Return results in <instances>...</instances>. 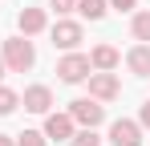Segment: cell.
Segmentation results:
<instances>
[{
  "instance_id": "cell-16",
  "label": "cell",
  "mask_w": 150,
  "mask_h": 146,
  "mask_svg": "<svg viewBox=\"0 0 150 146\" xmlns=\"http://www.w3.org/2000/svg\"><path fill=\"white\" fill-rule=\"evenodd\" d=\"M101 138L98 134H93V130H81V134H73V138H69V146H98Z\"/></svg>"
},
{
  "instance_id": "cell-19",
  "label": "cell",
  "mask_w": 150,
  "mask_h": 146,
  "mask_svg": "<svg viewBox=\"0 0 150 146\" xmlns=\"http://www.w3.org/2000/svg\"><path fill=\"white\" fill-rule=\"evenodd\" d=\"M142 126H150V101L142 106Z\"/></svg>"
},
{
  "instance_id": "cell-2",
  "label": "cell",
  "mask_w": 150,
  "mask_h": 146,
  "mask_svg": "<svg viewBox=\"0 0 150 146\" xmlns=\"http://www.w3.org/2000/svg\"><path fill=\"white\" fill-rule=\"evenodd\" d=\"M69 118L81 122L85 130H98L101 118H105V106H101V101H93V97H77L73 106H69Z\"/></svg>"
},
{
  "instance_id": "cell-20",
  "label": "cell",
  "mask_w": 150,
  "mask_h": 146,
  "mask_svg": "<svg viewBox=\"0 0 150 146\" xmlns=\"http://www.w3.org/2000/svg\"><path fill=\"white\" fill-rule=\"evenodd\" d=\"M0 146H16V142H12V138H8V134H0Z\"/></svg>"
},
{
  "instance_id": "cell-10",
  "label": "cell",
  "mask_w": 150,
  "mask_h": 146,
  "mask_svg": "<svg viewBox=\"0 0 150 146\" xmlns=\"http://www.w3.org/2000/svg\"><path fill=\"white\" fill-rule=\"evenodd\" d=\"M16 24H21V33H25V37H37V33H41L49 21H45V8H21Z\"/></svg>"
},
{
  "instance_id": "cell-4",
  "label": "cell",
  "mask_w": 150,
  "mask_h": 146,
  "mask_svg": "<svg viewBox=\"0 0 150 146\" xmlns=\"http://www.w3.org/2000/svg\"><path fill=\"white\" fill-rule=\"evenodd\" d=\"M118 94H122V85L114 73H89V97L93 101H114Z\"/></svg>"
},
{
  "instance_id": "cell-14",
  "label": "cell",
  "mask_w": 150,
  "mask_h": 146,
  "mask_svg": "<svg viewBox=\"0 0 150 146\" xmlns=\"http://www.w3.org/2000/svg\"><path fill=\"white\" fill-rule=\"evenodd\" d=\"M16 106H21V94H12V89H4V85H0V118H4V114H12Z\"/></svg>"
},
{
  "instance_id": "cell-18",
  "label": "cell",
  "mask_w": 150,
  "mask_h": 146,
  "mask_svg": "<svg viewBox=\"0 0 150 146\" xmlns=\"http://www.w3.org/2000/svg\"><path fill=\"white\" fill-rule=\"evenodd\" d=\"M134 4L138 0H110V8H118V12H134Z\"/></svg>"
},
{
  "instance_id": "cell-9",
  "label": "cell",
  "mask_w": 150,
  "mask_h": 146,
  "mask_svg": "<svg viewBox=\"0 0 150 146\" xmlns=\"http://www.w3.org/2000/svg\"><path fill=\"white\" fill-rule=\"evenodd\" d=\"M118 61H122V57H118V49H114V45H98L93 53H89V65H93L98 73H114V69H118Z\"/></svg>"
},
{
  "instance_id": "cell-13",
  "label": "cell",
  "mask_w": 150,
  "mask_h": 146,
  "mask_svg": "<svg viewBox=\"0 0 150 146\" xmlns=\"http://www.w3.org/2000/svg\"><path fill=\"white\" fill-rule=\"evenodd\" d=\"M130 28H134V37H138L142 45H150V12H134V24H130Z\"/></svg>"
},
{
  "instance_id": "cell-11",
  "label": "cell",
  "mask_w": 150,
  "mask_h": 146,
  "mask_svg": "<svg viewBox=\"0 0 150 146\" xmlns=\"http://www.w3.org/2000/svg\"><path fill=\"white\" fill-rule=\"evenodd\" d=\"M126 65H130V73H138V77H150V45H134L126 53Z\"/></svg>"
},
{
  "instance_id": "cell-3",
  "label": "cell",
  "mask_w": 150,
  "mask_h": 146,
  "mask_svg": "<svg viewBox=\"0 0 150 146\" xmlns=\"http://www.w3.org/2000/svg\"><path fill=\"white\" fill-rule=\"evenodd\" d=\"M89 69H93V65H89V57H85V53H69V57H61V61H57V73H61V81H65V85L85 81Z\"/></svg>"
},
{
  "instance_id": "cell-17",
  "label": "cell",
  "mask_w": 150,
  "mask_h": 146,
  "mask_svg": "<svg viewBox=\"0 0 150 146\" xmlns=\"http://www.w3.org/2000/svg\"><path fill=\"white\" fill-rule=\"evenodd\" d=\"M49 8H53V12H73L77 0H49Z\"/></svg>"
},
{
  "instance_id": "cell-15",
  "label": "cell",
  "mask_w": 150,
  "mask_h": 146,
  "mask_svg": "<svg viewBox=\"0 0 150 146\" xmlns=\"http://www.w3.org/2000/svg\"><path fill=\"white\" fill-rule=\"evenodd\" d=\"M49 138L41 134V130H25V134H16V146H45Z\"/></svg>"
},
{
  "instance_id": "cell-12",
  "label": "cell",
  "mask_w": 150,
  "mask_h": 146,
  "mask_svg": "<svg viewBox=\"0 0 150 146\" xmlns=\"http://www.w3.org/2000/svg\"><path fill=\"white\" fill-rule=\"evenodd\" d=\"M105 8H110L105 0H77V12H81L85 21H101V16H105Z\"/></svg>"
},
{
  "instance_id": "cell-7",
  "label": "cell",
  "mask_w": 150,
  "mask_h": 146,
  "mask_svg": "<svg viewBox=\"0 0 150 146\" xmlns=\"http://www.w3.org/2000/svg\"><path fill=\"white\" fill-rule=\"evenodd\" d=\"M41 134L53 138V142H69V138H73V118H69V114H49Z\"/></svg>"
},
{
  "instance_id": "cell-6",
  "label": "cell",
  "mask_w": 150,
  "mask_h": 146,
  "mask_svg": "<svg viewBox=\"0 0 150 146\" xmlns=\"http://www.w3.org/2000/svg\"><path fill=\"white\" fill-rule=\"evenodd\" d=\"M53 45L65 49V53H73V49L81 45V24L77 21H57L53 24Z\"/></svg>"
},
{
  "instance_id": "cell-1",
  "label": "cell",
  "mask_w": 150,
  "mask_h": 146,
  "mask_svg": "<svg viewBox=\"0 0 150 146\" xmlns=\"http://www.w3.org/2000/svg\"><path fill=\"white\" fill-rule=\"evenodd\" d=\"M0 57H4V69L28 73V69H33V61H37V49H33V41H25V37H8Z\"/></svg>"
},
{
  "instance_id": "cell-5",
  "label": "cell",
  "mask_w": 150,
  "mask_h": 146,
  "mask_svg": "<svg viewBox=\"0 0 150 146\" xmlns=\"http://www.w3.org/2000/svg\"><path fill=\"white\" fill-rule=\"evenodd\" d=\"M110 142H114V146H142V126L118 118L114 126H110Z\"/></svg>"
},
{
  "instance_id": "cell-8",
  "label": "cell",
  "mask_w": 150,
  "mask_h": 146,
  "mask_svg": "<svg viewBox=\"0 0 150 146\" xmlns=\"http://www.w3.org/2000/svg\"><path fill=\"white\" fill-rule=\"evenodd\" d=\"M21 101H25V110H28V114H49L53 94H49V85H28Z\"/></svg>"
},
{
  "instance_id": "cell-21",
  "label": "cell",
  "mask_w": 150,
  "mask_h": 146,
  "mask_svg": "<svg viewBox=\"0 0 150 146\" xmlns=\"http://www.w3.org/2000/svg\"><path fill=\"white\" fill-rule=\"evenodd\" d=\"M0 77H4V57H0Z\"/></svg>"
}]
</instances>
